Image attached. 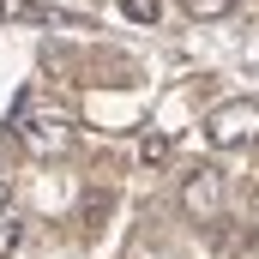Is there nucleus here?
<instances>
[{"mask_svg":"<svg viewBox=\"0 0 259 259\" xmlns=\"http://www.w3.org/2000/svg\"><path fill=\"white\" fill-rule=\"evenodd\" d=\"M6 205H12V187H6V175H0V211H6Z\"/></svg>","mask_w":259,"mask_h":259,"instance_id":"nucleus-10","label":"nucleus"},{"mask_svg":"<svg viewBox=\"0 0 259 259\" xmlns=\"http://www.w3.org/2000/svg\"><path fill=\"white\" fill-rule=\"evenodd\" d=\"M139 163H145V169H157V163H169V139H163V133H151V139L139 145Z\"/></svg>","mask_w":259,"mask_h":259,"instance_id":"nucleus-6","label":"nucleus"},{"mask_svg":"<svg viewBox=\"0 0 259 259\" xmlns=\"http://www.w3.org/2000/svg\"><path fill=\"white\" fill-rule=\"evenodd\" d=\"M181 6H187V18H205V24H211V18H229V12H235V0H181Z\"/></svg>","mask_w":259,"mask_h":259,"instance_id":"nucleus-5","label":"nucleus"},{"mask_svg":"<svg viewBox=\"0 0 259 259\" xmlns=\"http://www.w3.org/2000/svg\"><path fill=\"white\" fill-rule=\"evenodd\" d=\"M121 12H127L133 24H157V12H163V0H121Z\"/></svg>","mask_w":259,"mask_h":259,"instance_id":"nucleus-7","label":"nucleus"},{"mask_svg":"<svg viewBox=\"0 0 259 259\" xmlns=\"http://www.w3.org/2000/svg\"><path fill=\"white\" fill-rule=\"evenodd\" d=\"M103 217H109V193L84 199V229H103Z\"/></svg>","mask_w":259,"mask_h":259,"instance_id":"nucleus-8","label":"nucleus"},{"mask_svg":"<svg viewBox=\"0 0 259 259\" xmlns=\"http://www.w3.org/2000/svg\"><path fill=\"white\" fill-rule=\"evenodd\" d=\"M181 205H187V217H199V223H217V211H223V175L211 163H193L187 181H181Z\"/></svg>","mask_w":259,"mask_h":259,"instance_id":"nucleus-2","label":"nucleus"},{"mask_svg":"<svg viewBox=\"0 0 259 259\" xmlns=\"http://www.w3.org/2000/svg\"><path fill=\"white\" fill-rule=\"evenodd\" d=\"M0 18H6V24H42L49 12H42L36 0H0Z\"/></svg>","mask_w":259,"mask_h":259,"instance_id":"nucleus-4","label":"nucleus"},{"mask_svg":"<svg viewBox=\"0 0 259 259\" xmlns=\"http://www.w3.org/2000/svg\"><path fill=\"white\" fill-rule=\"evenodd\" d=\"M18 139H24V151H36V157H66L72 151V121L61 115H42V121H18Z\"/></svg>","mask_w":259,"mask_h":259,"instance_id":"nucleus-3","label":"nucleus"},{"mask_svg":"<svg viewBox=\"0 0 259 259\" xmlns=\"http://www.w3.org/2000/svg\"><path fill=\"white\" fill-rule=\"evenodd\" d=\"M205 139H211V151H247V145H259V97L217 103L205 115Z\"/></svg>","mask_w":259,"mask_h":259,"instance_id":"nucleus-1","label":"nucleus"},{"mask_svg":"<svg viewBox=\"0 0 259 259\" xmlns=\"http://www.w3.org/2000/svg\"><path fill=\"white\" fill-rule=\"evenodd\" d=\"M12 241H18V229H0V259L12 253Z\"/></svg>","mask_w":259,"mask_h":259,"instance_id":"nucleus-9","label":"nucleus"}]
</instances>
